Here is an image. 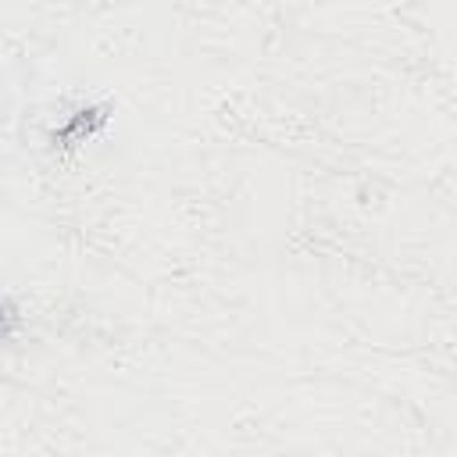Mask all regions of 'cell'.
Wrapping results in <instances>:
<instances>
[{
	"instance_id": "obj_1",
	"label": "cell",
	"mask_w": 457,
	"mask_h": 457,
	"mask_svg": "<svg viewBox=\"0 0 457 457\" xmlns=\"http://www.w3.org/2000/svg\"><path fill=\"white\" fill-rule=\"evenodd\" d=\"M18 328V307L11 300H0V343H7Z\"/></svg>"
}]
</instances>
